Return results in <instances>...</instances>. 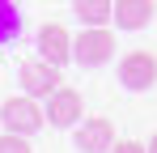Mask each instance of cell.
Listing matches in <instances>:
<instances>
[{"instance_id": "1", "label": "cell", "mask_w": 157, "mask_h": 153, "mask_svg": "<svg viewBox=\"0 0 157 153\" xmlns=\"http://www.w3.org/2000/svg\"><path fill=\"white\" fill-rule=\"evenodd\" d=\"M110 55H115V34L106 26H85L77 38H72L77 68H102V64H110Z\"/></svg>"}, {"instance_id": "2", "label": "cell", "mask_w": 157, "mask_h": 153, "mask_svg": "<svg viewBox=\"0 0 157 153\" xmlns=\"http://www.w3.org/2000/svg\"><path fill=\"white\" fill-rule=\"evenodd\" d=\"M47 119V106H38L34 94H21V98H9L0 106V124L4 132H21V136H34Z\"/></svg>"}, {"instance_id": "3", "label": "cell", "mask_w": 157, "mask_h": 153, "mask_svg": "<svg viewBox=\"0 0 157 153\" xmlns=\"http://www.w3.org/2000/svg\"><path fill=\"white\" fill-rule=\"evenodd\" d=\"M119 85L132 94H144L157 85V55L153 51H128L119 60Z\"/></svg>"}, {"instance_id": "4", "label": "cell", "mask_w": 157, "mask_h": 153, "mask_svg": "<svg viewBox=\"0 0 157 153\" xmlns=\"http://www.w3.org/2000/svg\"><path fill=\"white\" fill-rule=\"evenodd\" d=\"M17 81H21V89L26 94H34V98H47V94H55L64 81H59V64H51V60H26L21 68H17Z\"/></svg>"}, {"instance_id": "5", "label": "cell", "mask_w": 157, "mask_h": 153, "mask_svg": "<svg viewBox=\"0 0 157 153\" xmlns=\"http://www.w3.org/2000/svg\"><path fill=\"white\" fill-rule=\"evenodd\" d=\"M81 111H85V102H81L77 89L59 85L55 94H47V124L51 128H77L81 124Z\"/></svg>"}, {"instance_id": "6", "label": "cell", "mask_w": 157, "mask_h": 153, "mask_svg": "<svg viewBox=\"0 0 157 153\" xmlns=\"http://www.w3.org/2000/svg\"><path fill=\"white\" fill-rule=\"evenodd\" d=\"M38 55L51 60V64H59V68L72 64V34H68L59 22H47L38 30Z\"/></svg>"}, {"instance_id": "7", "label": "cell", "mask_w": 157, "mask_h": 153, "mask_svg": "<svg viewBox=\"0 0 157 153\" xmlns=\"http://www.w3.org/2000/svg\"><path fill=\"white\" fill-rule=\"evenodd\" d=\"M81 153H110L115 145V124L110 119H85L77 128V140H72Z\"/></svg>"}, {"instance_id": "8", "label": "cell", "mask_w": 157, "mask_h": 153, "mask_svg": "<svg viewBox=\"0 0 157 153\" xmlns=\"http://www.w3.org/2000/svg\"><path fill=\"white\" fill-rule=\"evenodd\" d=\"M157 17L153 0H115V26L119 30H144Z\"/></svg>"}, {"instance_id": "9", "label": "cell", "mask_w": 157, "mask_h": 153, "mask_svg": "<svg viewBox=\"0 0 157 153\" xmlns=\"http://www.w3.org/2000/svg\"><path fill=\"white\" fill-rule=\"evenodd\" d=\"M72 9L85 26H106L115 17V0H72Z\"/></svg>"}, {"instance_id": "10", "label": "cell", "mask_w": 157, "mask_h": 153, "mask_svg": "<svg viewBox=\"0 0 157 153\" xmlns=\"http://www.w3.org/2000/svg\"><path fill=\"white\" fill-rule=\"evenodd\" d=\"M21 34V9L13 0H0V43H13Z\"/></svg>"}, {"instance_id": "11", "label": "cell", "mask_w": 157, "mask_h": 153, "mask_svg": "<svg viewBox=\"0 0 157 153\" xmlns=\"http://www.w3.org/2000/svg\"><path fill=\"white\" fill-rule=\"evenodd\" d=\"M0 153H34V149H30V140L21 132H4L0 136Z\"/></svg>"}, {"instance_id": "12", "label": "cell", "mask_w": 157, "mask_h": 153, "mask_svg": "<svg viewBox=\"0 0 157 153\" xmlns=\"http://www.w3.org/2000/svg\"><path fill=\"white\" fill-rule=\"evenodd\" d=\"M110 153H149V145H140V140H115Z\"/></svg>"}, {"instance_id": "13", "label": "cell", "mask_w": 157, "mask_h": 153, "mask_svg": "<svg viewBox=\"0 0 157 153\" xmlns=\"http://www.w3.org/2000/svg\"><path fill=\"white\" fill-rule=\"evenodd\" d=\"M149 153H157V132H153V136H149Z\"/></svg>"}]
</instances>
